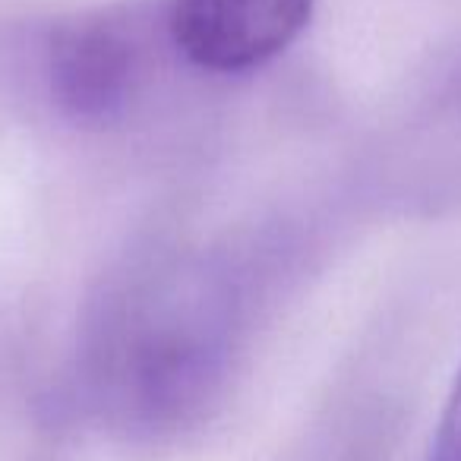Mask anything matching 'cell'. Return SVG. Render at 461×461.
Masks as SVG:
<instances>
[{
  "instance_id": "obj_3",
  "label": "cell",
  "mask_w": 461,
  "mask_h": 461,
  "mask_svg": "<svg viewBox=\"0 0 461 461\" xmlns=\"http://www.w3.org/2000/svg\"><path fill=\"white\" fill-rule=\"evenodd\" d=\"M427 461H461V366L452 383L446 404H442L439 423L429 439Z\"/></svg>"
},
{
  "instance_id": "obj_2",
  "label": "cell",
  "mask_w": 461,
  "mask_h": 461,
  "mask_svg": "<svg viewBox=\"0 0 461 461\" xmlns=\"http://www.w3.org/2000/svg\"><path fill=\"white\" fill-rule=\"evenodd\" d=\"M48 86L77 123H111L140 86V48L114 20L92 16L60 26L48 45Z\"/></svg>"
},
{
  "instance_id": "obj_1",
  "label": "cell",
  "mask_w": 461,
  "mask_h": 461,
  "mask_svg": "<svg viewBox=\"0 0 461 461\" xmlns=\"http://www.w3.org/2000/svg\"><path fill=\"white\" fill-rule=\"evenodd\" d=\"M313 0H171V39L209 73H247L285 54L310 26Z\"/></svg>"
}]
</instances>
